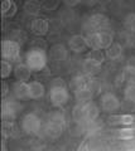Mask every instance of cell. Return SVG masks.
<instances>
[{
	"label": "cell",
	"mask_w": 135,
	"mask_h": 151,
	"mask_svg": "<svg viewBox=\"0 0 135 151\" xmlns=\"http://www.w3.org/2000/svg\"><path fill=\"white\" fill-rule=\"evenodd\" d=\"M63 1V4L66 6H68V8H73V6H76V5H78V4L81 3V0H62Z\"/></svg>",
	"instance_id": "cell-33"
},
{
	"label": "cell",
	"mask_w": 135,
	"mask_h": 151,
	"mask_svg": "<svg viewBox=\"0 0 135 151\" xmlns=\"http://www.w3.org/2000/svg\"><path fill=\"white\" fill-rule=\"evenodd\" d=\"M69 132L74 136L81 135L82 134V122H78V121L73 120V122L69 125Z\"/></svg>",
	"instance_id": "cell-30"
},
{
	"label": "cell",
	"mask_w": 135,
	"mask_h": 151,
	"mask_svg": "<svg viewBox=\"0 0 135 151\" xmlns=\"http://www.w3.org/2000/svg\"><path fill=\"white\" fill-rule=\"evenodd\" d=\"M17 12H18V6H17V4H15V3H13L12 8L9 9V12L5 14V15H4V18H13V17L17 14Z\"/></svg>",
	"instance_id": "cell-32"
},
{
	"label": "cell",
	"mask_w": 135,
	"mask_h": 151,
	"mask_svg": "<svg viewBox=\"0 0 135 151\" xmlns=\"http://www.w3.org/2000/svg\"><path fill=\"white\" fill-rule=\"evenodd\" d=\"M123 74L125 77V82L128 84L130 83H135V69L131 68V67H125L124 70H123Z\"/></svg>",
	"instance_id": "cell-29"
},
{
	"label": "cell",
	"mask_w": 135,
	"mask_h": 151,
	"mask_svg": "<svg viewBox=\"0 0 135 151\" xmlns=\"http://www.w3.org/2000/svg\"><path fill=\"white\" fill-rule=\"evenodd\" d=\"M30 30L34 35L37 37H43L48 33L49 30V22L48 19L42 18V17H37L30 25Z\"/></svg>",
	"instance_id": "cell-10"
},
{
	"label": "cell",
	"mask_w": 135,
	"mask_h": 151,
	"mask_svg": "<svg viewBox=\"0 0 135 151\" xmlns=\"http://www.w3.org/2000/svg\"><path fill=\"white\" fill-rule=\"evenodd\" d=\"M128 67H131L135 69V57H130V58L128 59V63H126Z\"/></svg>",
	"instance_id": "cell-36"
},
{
	"label": "cell",
	"mask_w": 135,
	"mask_h": 151,
	"mask_svg": "<svg viewBox=\"0 0 135 151\" xmlns=\"http://www.w3.org/2000/svg\"><path fill=\"white\" fill-rule=\"evenodd\" d=\"M109 124L111 125H121V126H133L135 124V116L133 115H115L109 117Z\"/></svg>",
	"instance_id": "cell-16"
},
{
	"label": "cell",
	"mask_w": 135,
	"mask_h": 151,
	"mask_svg": "<svg viewBox=\"0 0 135 151\" xmlns=\"http://www.w3.org/2000/svg\"><path fill=\"white\" fill-rule=\"evenodd\" d=\"M69 100V92L66 84H52L49 91V101L54 107H63Z\"/></svg>",
	"instance_id": "cell-4"
},
{
	"label": "cell",
	"mask_w": 135,
	"mask_h": 151,
	"mask_svg": "<svg viewBox=\"0 0 135 151\" xmlns=\"http://www.w3.org/2000/svg\"><path fill=\"white\" fill-rule=\"evenodd\" d=\"M64 131V120L63 116L59 113H54L49 117L47 124L44 126V132L45 135L51 139H57L59 137Z\"/></svg>",
	"instance_id": "cell-3"
},
{
	"label": "cell",
	"mask_w": 135,
	"mask_h": 151,
	"mask_svg": "<svg viewBox=\"0 0 135 151\" xmlns=\"http://www.w3.org/2000/svg\"><path fill=\"white\" fill-rule=\"evenodd\" d=\"M90 77L88 76H76L72 81H71V88L73 89V91H76V89H78V88H83V87H91L92 88V86H91V81H90Z\"/></svg>",
	"instance_id": "cell-20"
},
{
	"label": "cell",
	"mask_w": 135,
	"mask_h": 151,
	"mask_svg": "<svg viewBox=\"0 0 135 151\" xmlns=\"http://www.w3.org/2000/svg\"><path fill=\"white\" fill-rule=\"evenodd\" d=\"M49 57L54 63H61L64 62L68 57V50L63 44H54L49 49Z\"/></svg>",
	"instance_id": "cell-11"
},
{
	"label": "cell",
	"mask_w": 135,
	"mask_h": 151,
	"mask_svg": "<svg viewBox=\"0 0 135 151\" xmlns=\"http://www.w3.org/2000/svg\"><path fill=\"white\" fill-rule=\"evenodd\" d=\"M72 119L78 122H85V108H83V103L80 102L73 107L72 110Z\"/></svg>",
	"instance_id": "cell-23"
},
{
	"label": "cell",
	"mask_w": 135,
	"mask_h": 151,
	"mask_svg": "<svg viewBox=\"0 0 135 151\" xmlns=\"http://www.w3.org/2000/svg\"><path fill=\"white\" fill-rule=\"evenodd\" d=\"M105 55L108 57L109 59H111V60L119 59L120 57L123 55V45L120 43H116V42H114V43L111 44L109 48L105 49Z\"/></svg>",
	"instance_id": "cell-19"
},
{
	"label": "cell",
	"mask_w": 135,
	"mask_h": 151,
	"mask_svg": "<svg viewBox=\"0 0 135 151\" xmlns=\"http://www.w3.org/2000/svg\"><path fill=\"white\" fill-rule=\"evenodd\" d=\"M124 27L125 29L131 32V33H135V13H130L128 14L126 17L124 19Z\"/></svg>",
	"instance_id": "cell-25"
},
{
	"label": "cell",
	"mask_w": 135,
	"mask_h": 151,
	"mask_svg": "<svg viewBox=\"0 0 135 151\" xmlns=\"http://www.w3.org/2000/svg\"><path fill=\"white\" fill-rule=\"evenodd\" d=\"M59 1L61 0H40L42 6L47 12H53L59 6Z\"/></svg>",
	"instance_id": "cell-28"
},
{
	"label": "cell",
	"mask_w": 135,
	"mask_h": 151,
	"mask_svg": "<svg viewBox=\"0 0 135 151\" xmlns=\"http://www.w3.org/2000/svg\"><path fill=\"white\" fill-rule=\"evenodd\" d=\"M3 89H1V96H3V98H5L6 97V94H8V92H9V86H8V83L5 82V81H3Z\"/></svg>",
	"instance_id": "cell-35"
},
{
	"label": "cell",
	"mask_w": 135,
	"mask_h": 151,
	"mask_svg": "<svg viewBox=\"0 0 135 151\" xmlns=\"http://www.w3.org/2000/svg\"><path fill=\"white\" fill-rule=\"evenodd\" d=\"M14 76L18 81L20 82H28L32 76V69L28 67L27 63H18L14 67Z\"/></svg>",
	"instance_id": "cell-14"
},
{
	"label": "cell",
	"mask_w": 135,
	"mask_h": 151,
	"mask_svg": "<svg viewBox=\"0 0 135 151\" xmlns=\"http://www.w3.org/2000/svg\"><path fill=\"white\" fill-rule=\"evenodd\" d=\"M74 92V97L78 102H87L92 100V96H94V91H92L91 87H83V88H78Z\"/></svg>",
	"instance_id": "cell-21"
},
{
	"label": "cell",
	"mask_w": 135,
	"mask_h": 151,
	"mask_svg": "<svg viewBox=\"0 0 135 151\" xmlns=\"http://www.w3.org/2000/svg\"><path fill=\"white\" fill-rule=\"evenodd\" d=\"M88 48L94 50H101L106 49L114 43V35L110 32H91L87 35Z\"/></svg>",
	"instance_id": "cell-1"
},
{
	"label": "cell",
	"mask_w": 135,
	"mask_h": 151,
	"mask_svg": "<svg viewBox=\"0 0 135 151\" xmlns=\"http://www.w3.org/2000/svg\"><path fill=\"white\" fill-rule=\"evenodd\" d=\"M83 108H85V122H94L100 115V108L92 101L83 102Z\"/></svg>",
	"instance_id": "cell-13"
},
{
	"label": "cell",
	"mask_w": 135,
	"mask_h": 151,
	"mask_svg": "<svg viewBox=\"0 0 135 151\" xmlns=\"http://www.w3.org/2000/svg\"><path fill=\"white\" fill-rule=\"evenodd\" d=\"M88 25L94 32H101L105 30L110 27V19L105 15V14H94L88 19Z\"/></svg>",
	"instance_id": "cell-7"
},
{
	"label": "cell",
	"mask_w": 135,
	"mask_h": 151,
	"mask_svg": "<svg viewBox=\"0 0 135 151\" xmlns=\"http://www.w3.org/2000/svg\"><path fill=\"white\" fill-rule=\"evenodd\" d=\"M120 107V101L119 98L111 92H106L102 94L101 97V108L105 112H114L119 110Z\"/></svg>",
	"instance_id": "cell-8"
},
{
	"label": "cell",
	"mask_w": 135,
	"mask_h": 151,
	"mask_svg": "<svg viewBox=\"0 0 135 151\" xmlns=\"http://www.w3.org/2000/svg\"><path fill=\"white\" fill-rule=\"evenodd\" d=\"M25 63L32 70L40 72L47 65V54L42 48H30L25 54Z\"/></svg>",
	"instance_id": "cell-2"
},
{
	"label": "cell",
	"mask_w": 135,
	"mask_h": 151,
	"mask_svg": "<svg viewBox=\"0 0 135 151\" xmlns=\"http://www.w3.org/2000/svg\"><path fill=\"white\" fill-rule=\"evenodd\" d=\"M28 86H29V98H32V100H39L44 96L45 87L43 83L38 81H32L28 83Z\"/></svg>",
	"instance_id": "cell-17"
},
{
	"label": "cell",
	"mask_w": 135,
	"mask_h": 151,
	"mask_svg": "<svg viewBox=\"0 0 135 151\" xmlns=\"http://www.w3.org/2000/svg\"><path fill=\"white\" fill-rule=\"evenodd\" d=\"M40 126V119L35 113H27L22 120V129L27 135H38Z\"/></svg>",
	"instance_id": "cell-5"
},
{
	"label": "cell",
	"mask_w": 135,
	"mask_h": 151,
	"mask_svg": "<svg viewBox=\"0 0 135 151\" xmlns=\"http://www.w3.org/2000/svg\"><path fill=\"white\" fill-rule=\"evenodd\" d=\"M102 62H104V60L96 58V57H94V55H90L88 58H86L85 60H83L82 69L85 70V73L87 76H92V74H95L96 72H99L100 70L101 65H102Z\"/></svg>",
	"instance_id": "cell-12"
},
{
	"label": "cell",
	"mask_w": 135,
	"mask_h": 151,
	"mask_svg": "<svg viewBox=\"0 0 135 151\" xmlns=\"http://www.w3.org/2000/svg\"><path fill=\"white\" fill-rule=\"evenodd\" d=\"M13 3H14L13 0H1V14H3V17L9 12V9H10L12 5H13Z\"/></svg>",
	"instance_id": "cell-31"
},
{
	"label": "cell",
	"mask_w": 135,
	"mask_h": 151,
	"mask_svg": "<svg viewBox=\"0 0 135 151\" xmlns=\"http://www.w3.org/2000/svg\"><path fill=\"white\" fill-rule=\"evenodd\" d=\"M124 97L128 102L135 103V83H130L124 91Z\"/></svg>",
	"instance_id": "cell-26"
},
{
	"label": "cell",
	"mask_w": 135,
	"mask_h": 151,
	"mask_svg": "<svg viewBox=\"0 0 135 151\" xmlns=\"http://www.w3.org/2000/svg\"><path fill=\"white\" fill-rule=\"evenodd\" d=\"M135 136V129H131L129 126H125V129L118 131V137L121 140H131Z\"/></svg>",
	"instance_id": "cell-24"
},
{
	"label": "cell",
	"mask_w": 135,
	"mask_h": 151,
	"mask_svg": "<svg viewBox=\"0 0 135 151\" xmlns=\"http://www.w3.org/2000/svg\"><path fill=\"white\" fill-rule=\"evenodd\" d=\"M12 72H14V68H13L12 63L6 59H3L1 60V78L3 79L8 78L9 76L12 74Z\"/></svg>",
	"instance_id": "cell-27"
},
{
	"label": "cell",
	"mask_w": 135,
	"mask_h": 151,
	"mask_svg": "<svg viewBox=\"0 0 135 151\" xmlns=\"http://www.w3.org/2000/svg\"><path fill=\"white\" fill-rule=\"evenodd\" d=\"M43 6H42L40 0H25L24 5H23V10H24L28 15L32 17H38Z\"/></svg>",
	"instance_id": "cell-15"
},
{
	"label": "cell",
	"mask_w": 135,
	"mask_h": 151,
	"mask_svg": "<svg viewBox=\"0 0 135 151\" xmlns=\"http://www.w3.org/2000/svg\"><path fill=\"white\" fill-rule=\"evenodd\" d=\"M18 108H19V105L17 102H4L3 103V117L4 119L9 117V121H10L17 115Z\"/></svg>",
	"instance_id": "cell-22"
},
{
	"label": "cell",
	"mask_w": 135,
	"mask_h": 151,
	"mask_svg": "<svg viewBox=\"0 0 135 151\" xmlns=\"http://www.w3.org/2000/svg\"><path fill=\"white\" fill-rule=\"evenodd\" d=\"M14 96L18 100H24V98H29V86H28V82H20L18 81L14 84L13 88Z\"/></svg>",
	"instance_id": "cell-18"
},
{
	"label": "cell",
	"mask_w": 135,
	"mask_h": 151,
	"mask_svg": "<svg viewBox=\"0 0 135 151\" xmlns=\"http://www.w3.org/2000/svg\"><path fill=\"white\" fill-rule=\"evenodd\" d=\"M20 54V44L17 40H3L1 43V57L6 60H17Z\"/></svg>",
	"instance_id": "cell-6"
},
{
	"label": "cell",
	"mask_w": 135,
	"mask_h": 151,
	"mask_svg": "<svg viewBox=\"0 0 135 151\" xmlns=\"http://www.w3.org/2000/svg\"><path fill=\"white\" fill-rule=\"evenodd\" d=\"M124 83H126V82H125V77H124V74L121 72V73L118 76V78H116V86L120 87V86H123Z\"/></svg>",
	"instance_id": "cell-34"
},
{
	"label": "cell",
	"mask_w": 135,
	"mask_h": 151,
	"mask_svg": "<svg viewBox=\"0 0 135 151\" xmlns=\"http://www.w3.org/2000/svg\"><path fill=\"white\" fill-rule=\"evenodd\" d=\"M68 47L69 49L74 53H82L88 48L87 37L81 34H74L68 39Z\"/></svg>",
	"instance_id": "cell-9"
}]
</instances>
